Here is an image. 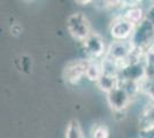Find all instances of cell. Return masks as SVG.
Instances as JSON below:
<instances>
[{"label": "cell", "instance_id": "cell-16", "mask_svg": "<svg viewBox=\"0 0 154 138\" xmlns=\"http://www.w3.org/2000/svg\"><path fill=\"white\" fill-rule=\"evenodd\" d=\"M139 138H154V125L139 130Z\"/></svg>", "mask_w": 154, "mask_h": 138}, {"label": "cell", "instance_id": "cell-13", "mask_svg": "<svg viewBox=\"0 0 154 138\" xmlns=\"http://www.w3.org/2000/svg\"><path fill=\"white\" fill-rule=\"evenodd\" d=\"M140 92L144 93L146 97L154 104V78L145 77L140 82Z\"/></svg>", "mask_w": 154, "mask_h": 138}, {"label": "cell", "instance_id": "cell-11", "mask_svg": "<svg viewBox=\"0 0 154 138\" xmlns=\"http://www.w3.org/2000/svg\"><path fill=\"white\" fill-rule=\"evenodd\" d=\"M154 125V104L151 103L146 105L143 111H141L140 115H139V127L140 129H146L149 127Z\"/></svg>", "mask_w": 154, "mask_h": 138}, {"label": "cell", "instance_id": "cell-5", "mask_svg": "<svg viewBox=\"0 0 154 138\" xmlns=\"http://www.w3.org/2000/svg\"><path fill=\"white\" fill-rule=\"evenodd\" d=\"M135 28L136 26L132 23H130L120 15L112 22L109 32L114 40H130Z\"/></svg>", "mask_w": 154, "mask_h": 138}, {"label": "cell", "instance_id": "cell-12", "mask_svg": "<svg viewBox=\"0 0 154 138\" xmlns=\"http://www.w3.org/2000/svg\"><path fill=\"white\" fill-rule=\"evenodd\" d=\"M64 138H85L82 125L76 118H71L67 124Z\"/></svg>", "mask_w": 154, "mask_h": 138}, {"label": "cell", "instance_id": "cell-1", "mask_svg": "<svg viewBox=\"0 0 154 138\" xmlns=\"http://www.w3.org/2000/svg\"><path fill=\"white\" fill-rule=\"evenodd\" d=\"M130 43L136 52L145 55L154 47V23L145 17L140 24L135 28L134 33L130 38Z\"/></svg>", "mask_w": 154, "mask_h": 138}, {"label": "cell", "instance_id": "cell-14", "mask_svg": "<svg viewBox=\"0 0 154 138\" xmlns=\"http://www.w3.org/2000/svg\"><path fill=\"white\" fill-rule=\"evenodd\" d=\"M144 62H145V72L146 77L154 78V47L149 50L145 57H144Z\"/></svg>", "mask_w": 154, "mask_h": 138}, {"label": "cell", "instance_id": "cell-4", "mask_svg": "<svg viewBox=\"0 0 154 138\" xmlns=\"http://www.w3.org/2000/svg\"><path fill=\"white\" fill-rule=\"evenodd\" d=\"M86 67H88V60H74L70 61L67 66L64 67L62 76L63 79L69 83L75 85L81 82V79L85 76L86 72Z\"/></svg>", "mask_w": 154, "mask_h": 138}, {"label": "cell", "instance_id": "cell-6", "mask_svg": "<svg viewBox=\"0 0 154 138\" xmlns=\"http://www.w3.org/2000/svg\"><path fill=\"white\" fill-rule=\"evenodd\" d=\"M107 104L114 112H123L130 105L132 98L128 94V92L123 89L122 86L116 87L115 90L107 93L106 96Z\"/></svg>", "mask_w": 154, "mask_h": 138}, {"label": "cell", "instance_id": "cell-10", "mask_svg": "<svg viewBox=\"0 0 154 138\" xmlns=\"http://www.w3.org/2000/svg\"><path fill=\"white\" fill-rule=\"evenodd\" d=\"M103 67H101V61L98 60H88V67H86V72L85 77L92 81V82H98L99 78L103 76Z\"/></svg>", "mask_w": 154, "mask_h": 138}, {"label": "cell", "instance_id": "cell-9", "mask_svg": "<svg viewBox=\"0 0 154 138\" xmlns=\"http://www.w3.org/2000/svg\"><path fill=\"white\" fill-rule=\"evenodd\" d=\"M96 84L101 91H103L107 94V93L112 92L113 90H115L116 87L120 86V78H119V76L103 74V76L99 78V81Z\"/></svg>", "mask_w": 154, "mask_h": 138}, {"label": "cell", "instance_id": "cell-8", "mask_svg": "<svg viewBox=\"0 0 154 138\" xmlns=\"http://www.w3.org/2000/svg\"><path fill=\"white\" fill-rule=\"evenodd\" d=\"M121 16H122L123 19H125L127 21H129L130 23H132L135 26L140 24L141 22L145 20L144 9L139 5H135V2L129 5L128 8L124 11V13Z\"/></svg>", "mask_w": 154, "mask_h": 138}, {"label": "cell", "instance_id": "cell-7", "mask_svg": "<svg viewBox=\"0 0 154 138\" xmlns=\"http://www.w3.org/2000/svg\"><path fill=\"white\" fill-rule=\"evenodd\" d=\"M83 46L85 52L90 55L92 60H98L100 58H103L106 55V46L103 38L96 32H92L83 41Z\"/></svg>", "mask_w": 154, "mask_h": 138}, {"label": "cell", "instance_id": "cell-2", "mask_svg": "<svg viewBox=\"0 0 154 138\" xmlns=\"http://www.w3.org/2000/svg\"><path fill=\"white\" fill-rule=\"evenodd\" d=\"M67 29L71 36L79 41H84L92 33L90 21L81 12H77L68 16Z\"/></svg>", "mask_w": 154, "mask_h": 138}, {"label": "cell", "instance_id": "cell-3", "mask_svg": "<svg viewBox=\"0 0 154 138\" xmlns=\"http://www.w3.org/2000/svg\"><path fill=\"white\" fill-rule=\"evenodd\" d=\"M132 51L134 50L130 40H114L109 44L105 57L114 60L119 65H121L122 69V67L128 62L129 58L131 57Z\"/></svg>", "mask_w": 154, "mask_h": 138}, {"label": "cell", "instance_id": "cell-15", "mask_svg": "<svg viewBox=\"0 0 154 138\" xmlns=\"http://www.w3.org/2000/svg\"><path fill=\"white\" fill-rule=\"evenodd\" d=\"M92 138H109V129L106 124H94L92 129Z\"/></svg>", "mask_w": 154, "mask_h": 138}]
</instances>
